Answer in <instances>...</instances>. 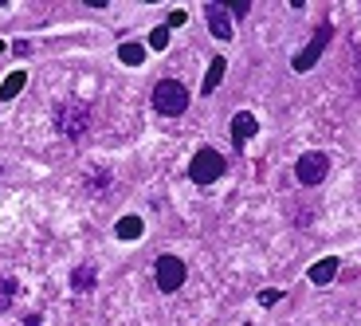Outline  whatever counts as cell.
Returning a JSON list of instances; mask_svg holds the SVG:
<instances>
[{
    "instance_id": "obj_1",
    "label": "cell",
    "mask_w": 361,
    "mask_h": 326,
    "mask_svg": "<svg viewBox=\"0 0 361 326\" xmlns=\"http://www.w3.org/2000/svg\"><path fill=\"white\" fill-rule=\"evenodd\" d=\"M154 110L165 118H177L189 110V91H185V83L180 79H161L154 87Z\"/></svg>"
},
{
    "instance_id": "obj_2",
    "label": "cell",
    "mask_w": 361,
    "mask_h": 326,
    "mask_svg": "<svg viewBox=\"0 0 361 326\" xmlns=\"http://www.w3.org/2000/svg\"><path fill=\"white\" fill-rule=\"evenodd\" d=\"M87 122H90V110L82 99H67L59 102V110H55V126H59V134L71 138V142H79L82 134H87Z\"/></svg>"
},
{
    "instance_id": "obj_3",
    "label": "cell",
    "mask_w": 361,
    "mask_h": 326,
    "mask_svg": "<svg viewBox=\"0 0 361 326\" xmlns=\"http://www.w3.org/2000/svg\"><path fill=\"white\" fill-rule=\"evenodd\" d=\"M330 40H334V24H318V28H314V36H310V44L295 55V64H290V67H295L298 75L310 71V67H314L318 59H322V52L330 47Z\"/></svg>"
},
{
    "instance_id": "obj_4",
    "label": "cell",
    "mask_w": 361,
    "mask_h": 326,
    "mask_svg": "<svg viewBox=\"0 0 361 326\" xmlns=\"http://www.w3.org/2000/svg\"><path fill=\"white\" fill-rule=\"evenodd\" d=\"M189 177L197 185H212L216 181V177H224V157L216 154V150H197V154H192V162H189Z\"/></svg>"
},
{
    "instance_id": "obj_5",
    "label": "cell",
    "mask_w": 361,
    "mask_h": 326,
    "mask_svg": "<svg viewBox=\"0 0 361 326\" xmlns=\"http://www.w3.org/2000/svg\"><path fill=\"white\" fill-rule=\"evenodd\" d=\"M326 173H330V157H326L322 150H310V154H302L295 162V177L302 185H322Z\"/></svg>"
},
{
    "instance_id": "obj_6",
    "label": "cell",
    "mask_w": 361,
    "mask_h": 326,
    "mask_svg": "<svg viewBox=\"0 0 361 326\" xmlns=\"http://www.w3.org/2000/svg\"><path fill=\"white\" fill-rule=\"evenodd\" d=\"M154 279L165 295H173V291H180V283H185V263H180L177 255H161L157 267H154Z\"/></svg>"
},
{
    "instance_id": "obj_7",
    "label": "cell",
    "mask_w": 361,
    "mask_h": 326,
    "mask_svg": "<svg viewBox=\"0 0 361 326\" xmlns=\"http://www.w3.org/2000/svg\"><path fill=\"white\" fill-rule=\"evenodd\" d=\"M204 20H208V32H212L216 40H232V16H228L224 0L208 4V8H204Z\"/></svg>"
},
{
    "instance_id": "obj_8",
    "label": "cell",
    "mask_w": 361,
    "mask_h": 326,
    "mask_svg": "<svg viewBox=\"0 0 361 326\" xmlns=\"http://www.w3.org/2000/svg\"><path fill=\"white\" fill-rule=\"evenodd\" d=\"M255 130H259V122H255V114H247V110H240V114L232 118V142L235 150H244L247 138H255Z\"/></svg>"
},
{
    "instance_id": "obj_9",
    "label": "cell",
    "mask_w": 361,
    "mask_h": 326,
    "mask_svg": "<svg viewBox=\"0 0 361 326\" xmlns=\"http://www.w3.org/2000/svg\"><path fill=\"white\" fill-rule=\"evenodd\" d=\"M334 275H338V255H326V260H318L307 272V279L314 283V287H326V283H334Z\"/></svg>"
},
{
    "instance_id": "obj_10",
    "label": "cell",
    "mask_w": 361,
    "mask_h": 326,
    "mask_svg": "<svg viewBox=\"0 0 361 326\" xmlns=\"http://www.w3.org/2000/svg\"><path fill=\"white\" fill-rule=\"evenodd\" d=\"M224 71H228V59H212V64H208V71H204V83H200V95H212L220 87V83H224Z\"/></svg>"
},
{
    "instance_id": "obj_11",
    "label": "cell",
    "mask_w": 361,
    "mask_h": 326,
    "mask_svg": "<svg viewBox=\"0 0 361 326\" xmlns=\"http://www.w3.org/2000/svg\"><path fill=\"white\" fill-rule=\"evenodd\" d=\"M142 232H145V220L134 217V212H130V217H122L114 224V236H118V240H126V244H130V240H137Z\"/></svg>"
},
{
    "instance_id": "obj_12",
    "label": "cell",
    "mask_w": 361,
    "mask_h": 326,
    "mask_svg": "<svg viewBox=\"0 0 361 326\" xmlns=\"http://www.w3.org/2000/svg\"><path fill=\"white\" fill-rule=\"evenodd\" d=\"M118 59L126 67H142L145 64V44H134V40H126V44L118 47Z\"/></svg>"
},
{
    "instance_id": "obj_13",
    "label": "cell",
    "mask_w": 361,
    "mask_h": 326,
    "mask_svg": "<svg viewBox=\"0 0 361 326\" xmlns=\"http://www.w3.org/2000/svg\"><path fill=\"white\" fill-rule=\"evenodd\" d=\"M24 83H27V75H24V71H12L8 79L0 83V99H4V102H12L20 91H24Z\"/></svg>"
},
{
    "instance_id": "obj_14",
    "label": "cell",
    "mask_w": 361,
    "mask_h": 326,
    "mask_svg": "<svg viewBox=\"0 0 361 326\" xmlns=\"http://www.w3.org/2000/svg\"><path fill=\"white\" fill-rule=\"evenodd\" d=\"M71 287L75 291H90V287H94V267H90V263H82V267H75V272H71Z\"/></svg>"
},
{
    "instance_id": "obj_15",
    "label": "cell",
    "mask_w": 361,
    "mask_h": 326,
    "mask_svg": "<svg viewBox=\"0 0 361 326\" xmlns=\"http://www.w3.org/2000/svg\"><path fill=\"white\" fill-rule=\"evenodd\" d=\"M16 295H20V283L4 275V279H0V310H8L12 303H16Z\"/></svg>"
},
{
    "instance_id": "obj_16",
    "label": "cell",
    "mask_w": 361,
    "mask_h": 326,
    "mask_svg": "<svg viewBox=\"0 0 361 326\" xmlns=\"http://www.w3.org/2000/svg\"><path fill=\"white\" fill-rule=\"evenodd\" d=\"M149 47H154V52H165V47H169V28H154V32H149Z\"/></svg>"
},
{
    "instance_id": "obj_17",
    "label": "cell",
    "mask_w": 361,
    "mask_h": 326,
    "mask_svg": "<svg viewBox=\"0 0 361 326\" xmlns=\"http://www.w3.org/2000/svg\"><path fill=\"white\" fill-rule=\"evenodd\" d=\"M224 8H228V16H247V8H252V4H247V0H228Z\"/></svg>"
},
{
    "instance_id": "obj_18",
    "label": "cell",
    "mask_w": 361,
    "mask_h": 326,
    "mask_svg": "<svg viewBox=\"0 0 361 326\" xmlns=\"http://www.w3.org/2000/svg\"><path fill=\"white\" fill-rule=\"evenodd\" d=\"M102 185H110V173H94L90 177V193H102Z\"/></svg>"
},
{
    "instance_id": "obj_19",
    "label": "cell",
    "mask_w": 361,
    "mask_h": 326,
    "mask_svg": "<svg viewBox=\"0 0 361 326\" xmlns=\"http://www.w3.org/2000/svg\"><path fill=\"white\" fill-rule=\"evenodd\" d=\"M283 299V291H259V303L263 307H271V303H279Z\"/></svg>"
},
{
    "instance_id": "obj_20",
    "label": "cell",
    "mask_w": 361,
    "mask_h": 326,
    "mask_svg": "<svg viewBox=\"0 0 361 326\" xmlns=\"http://www.w3.org/2000/svg\"><path fill=\"white\" fill-rule=\"evenodd\" d=\"M180 24H185V12L173 8V12H169V24H165V28H180Z\"/></svg>"
}]
</instances>
